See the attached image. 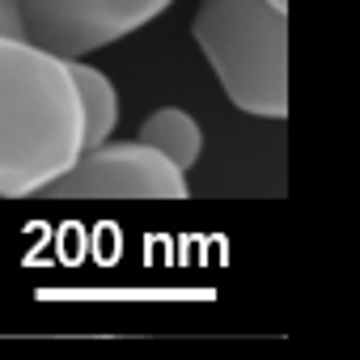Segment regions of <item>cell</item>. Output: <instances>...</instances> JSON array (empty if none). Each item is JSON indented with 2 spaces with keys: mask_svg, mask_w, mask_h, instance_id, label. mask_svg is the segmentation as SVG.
<instances>
[{
  "mask_svg": "<svg viewBox=\"0 0 360 360\" xmlns=\"http://www.w3.org/2000/svg\"><path fill=\"white\" fill-rule=\"evenodd\" d=\"M72 77L81 89V119H85V148L106 144L119 119V94L110 85V77L85 60H72Z\"/></svg>",
  "mask_w": 360,
  "mask_h": 360,
  "instance_id": "obj_6",
  "label": "cell"
},
{
  "mask_svg": "<svg viewBox=\"0 0 360 360\" xmlns=\"http://www.w3.org/2000/svg\"><path fill=\"white\" fill-rule=\"evenodd\" d=\"M271 5H276V9H284V13H288V0H271Z\"/></svg>",
  "mask_w": 360,
  "mask_h": 360,
  "instance_id": "obj_8",
  "label": "cell"
},
{
  "mask_svg": "<svg viewBox=\"0 0 360 360\" xmlns=\"http://www.w3.org/2000/svg\"><path fill=\"white\" fill-rule=\"evenodd\" d=\"M169 5L174 0H18L26 39L64 60H81L136 34Z\"/></svg>",
  "mask_w": 360,
  "mask_h": 360,
  "instance_id": "obj_4",
  "label": "cell"
},
{
  "mask_svg": "<svg viewBox=\"0 0 360 360\" xmlns=\"http://www.w3.org/2000/svg\"><path fill=\"white\" fill-rule=\"evenodd\" d=\"M191 39L225 98L255 119L288 115V13L271 0H200Z\"/></svg>",
  "mask_w": 360,
  "mask_h": 360,
  "instance_id": "obj_2",
  "label": "cell"
},
{
  "mask_svg": "<svg viewBox=\"0 0 360 360\" xmlns=\"http://www.w3.org/2000/svg\"><path fill=\"white\" fill-rule=\"evenodd\" d=\"M136 140H144V144H153L157 153H165L183 174H187V169L200 161V153H204V131H200L195 115L178 110V106L153 110V115L140 123V136H136Z\"/></svg>",
  "mask_w": 360,
  "mask_h": 360,
  "instance_id": "obj_5",
  "label": "cell"
},
{
  "mask_svg": "<svg viewBox=\"0 0 360 360\" xmlns=\"http://www.w3.org/2000/svg\"><path fill=\"white\" fill-rule=\"evenodd\" d=\"M0 34L26 39V26H22V9H18V0H0Z\"/></svg>",
  "mask_w": 360,
  "mask_h": 360,
  "instance_id": "obj_7",
  "label": "cell"
},
{
  "mask_svg": "<svg viewBox=\"0 0 360 360\" xmlns=\"http://www.w3.org/2000/svg\"><path fill=\"white\" fill-rule=\"evenodd\" d=\"M85 153L72 60L0 34V195H47Z\"/></svg>",
  "mask_w": 360,
  "mask_h": 360,
  "instance_id": "obj_1",
  "label": "cell"
},
{
  "mask_svg": "<svg viewBox=\"0 0 360 360\" xmlns=\"http://www.w3.org/2000/svg\"><path fill=\"white\" fill-rule=\"evenodd\" d=\"M47 195L60 200H183L187 174L144 140H106L77 157Z\"/></svg>",
  "mask_w": 360,
  "mask_h": 360,
  "instance_id": "obj_3",
  "label": "cell"
}]
</instances>
